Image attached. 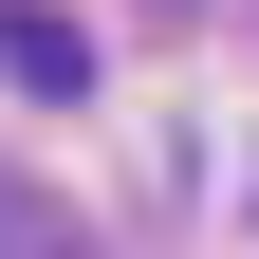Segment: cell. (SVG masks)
Returning <instances> with one entry per match:
<instances>
[{"instance_id": "obj_1", "label": "cell", "mask_w": 259, "mask_h": 259, "mask_svg": "<svg viewBox=\"0 0 259 259\" xmlns=\"http://www.w3.org/2000/svg\"><path fill=\"white\" fill-rule=\"evenodd\" d=\"M0 259H74V222H56L37 185H0Z\"/></svg>"}]
</instances>
